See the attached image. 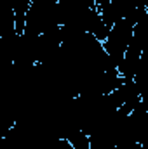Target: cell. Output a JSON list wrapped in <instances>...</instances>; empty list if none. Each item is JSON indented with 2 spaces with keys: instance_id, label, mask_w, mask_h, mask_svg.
Returning a JSON list of instances; mask_svg holds the SVG:
<instances>
[{
  "instance_id": "cell-2",
  "label": "cell",
  "mask_w": 148,
  "mask_h": 149,
  "mask_svg": "<svg viewBox=\"0 0 148 149\" xmlns=\"http://www.w3.org/2000/svg\"><path fill=\"white\" fill-rule=\"evenodd\" d=\"M66 141L75 149H91V135L84 130H73L72 134H68Z\"/></svg>"
},
{
  "instance_id": "cell-4",
  "label": "cell",
  "mask_w": 148,
  "mask_h": 149,
  "mask_svg": "<svg viewBox=\"0 0 148 149\" xmlns=\"http://www.w3.org/2000/svg\"><path fill=\"white\" fill-rule=\"evenodd\" d=\"M94 2H96V5H98V10H99V9H103V7H106L111 0H94Z\"/></svg>"
},
{
  "instance_id": "cell-1",
  "label": "cell",
  "mask_w": 148,
  "mask_h": 149,
  "mask_svg": "<svg viewBox=\"0 0 148 149\" xmlns=\"http://www.w3.org/2000/svg\"><path fill=\"white\" fill-rule=\"evenodd\" d=\"M143 12H145V9H138V10L131 12L129 16L118 19L110 28V33H108L106 40L103 42V47H105L106 54L111 57V61L115 63V66H118V63L125 56L127 49L131 47L132 35H134V24L141 17Z\"/></svg>"
},
{
  "instance_id": "cell-3",
  "label": "cell",
  "mask_w": 148,
  "mask_h": 149,
  "mask_svg": "<svg viewBox=\"0 0 148 149\" xmlns=\"http://www.w3.org/2000/svg\"><path fill=\"white\" fill-rule=\"evenodd\" d=\"M117 149H145V148L136 139H122V141L117 142Z\"/></svg>"
}]
</instances>
